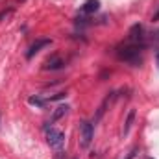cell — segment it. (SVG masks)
<instances>
[{
    "label": "cell",
    "mask_w": 159,
    "mask_h": 159,
    "mask_svg": "<svg viewBox=\"0 0 159 159\" xmlns=\"http://www.w3.org/2000/svg\"><path fill=\"white\" fill-rule=\"evenodd\" d=\"M141 52H143V44H131V43H128V44L120 46L119 50H117V57H119L120 61H126V63L133 65V67H139L143 63Z\"/></svg>",
    "instance_id": "obj_1"
},
{
    "label": "cell",
    "mask_w": 159,
    "mask_h": 159,
    "mask_svg": "<svg viewBox=\"0 0 159 159\" xmlns=\"http://www.w3.org/2000/svg\"><path fill=\"white\" fill-rule=\"evenodd\" d=\"M44 133H46V143H48V146L52 148V150H56V152H61L63 150V146H65V133L61 131V129H57V128H54V126H44Z\"/></svg>",
    "instance_id": "obj_2"
},
{
    "label": "cell",
    "mask_w": 159,
    "mask_h": 159,
    "mask_svg": "<svg viewBox=\"0 0 159 159\" xmlns=\"http://www.w3.org/2000/svg\"><path fill=\"white\" fill-rule=\"evenodd\" d=\"M78 133H80V148H83V150H87L89 146H91V143H93V137H94V129H93V124L89 122V120H80L78 124Z\"/></svg>",
    "instance_id": "obj_3"
},
{
    "label": "cell",
    "mask_w": 159,
    "mask_h": 159,
    "mask_svg": "<svg viewBox=\"0 0 159 159\" xmlns=\"http://www.w3.org/2000/svg\"><path fill=\"white\" fill-rule=\"evenodd\" d=\"M63 67H65V59H63L59 54H52L50 57H46V61H44V65H43L44 70H59V69H63Z\"/></svg>",
    "instance_id": "obj_4"
},
{
    "label": "cell",
    "mask_w": 159,
    "mask_h": 159,
    "mask_svg": "<svg viewBox=\"0 0 159 159\" xmlns=\"http://www.w3.org/2000/svg\"><path fill=\"white\" fill-rule=\"evenodd\" d=\"M50 44H52V39H37L34 44H32V46H30V48H28V52H26V57H28V59H32V57H34V56L39 52L41 48H44V46H50Z\"/></svg>",
    "instance_id": "obj_5"
},
{
    "label": "cell",
    "mask_w": 159,
    "mask_h": 159,
    "mask_svg": "<svg viewBox=\"0 0 159 159\" xmlns=\"http://www.w3.org/2000/svg\"><path fill=\"white\" fill-rule=\"evenodd\" d=\"M98 7H100V0H87L81 6V13L83 15H93V13L98 11Z\"/></svg>",
    "instance_id": "obj_6"
},
{
    "label": "cell",
    "mask_w": 159,
    "mask_h": 159,
    "mask_svg": "<svg viewBox=\"0 0 159 159\" xmlns=\"http://www.w3.org/2000/svg\"><path fill=\"white\" fill-rule=\"evenodd\" d=\"M67 111H69V106H57V107L54 109V113H52V117H50V122H48V124H54L56 120H59L61 117H65Z\"/></svg>",
    "instance_id": "obj_7"
},
{
    "label": "cell",
    "mask_w": 159,
    "mask_h": 159,
    "mask_svg": "<svg viewBox=\"0 0 159 159\" xmlns=\"http://www.w3.org/2000/svg\"><path fill=\"white\" fill-rule=\"evenodd\" d=\"M133 120H135V109H129V113H128V117L124 120V128H122V135H128L129 133V129H131V126H133Z\"/></svg>",
    "instance_id": "obj_8"
},
{
    "label": "cell",
    "mask_w": 159,
    "mask_h": 159,
    "mask_svg": "<svg viewBox=\"0 0 159 159\" xmlns=\"http://www.w3.org/2000/svg\"><path fill=\"white\" fill-rule=\"evenodd\" d=\"M28 102H30L32 106H35V107H44L48 100H44V98H39V96H30V98H28Z\"/></svg>",
    "instance_id": "obj_9"
},
{
    "label": "cell",
    "mask_w": 159,
    "mask_h": 159,
    "mask_svg": "<svg viewBox=\"0 0 159 159\" xmlns=\"http://www.w3.org/2000/svg\"><path fill=\"white\" fill-rule=\"evenodd\" d=\"M137 154H139V148H137V146H133V148L129 150V154H128V156H126L124 159H133L135 156H137Z\"/></svg>",
    "instance_id": "obj_10"
},
{
    "label": "cell",
    "mask_w": 159,
    "mask_h": 159,
    "mask_svg": "<svg viewBox=\"0 0 159 159\" xmlns=\"http://www.w3.org/2000/svg\"><path fill=\"white\" fill-rule=\"evenodd\" d=\"M156 61H157V67H159V52L156 54Z\"/></svg>",
    "instance_id": "obj_11"
},
{
    "label": "cell",
    "mask_w": 159,
    "mask_h": 159,
    "mask_svg": "<svg viewBox=\"0 0 159 159\" xmlns=\"http://www.w3.org/2000/svg\"><path fill=\"white\" fill-rule=\"evenodd\" d=\"M146 159H150V157H146Z\"/></svg>",
    "instance_id": "obj_12"
}]
</instances>
